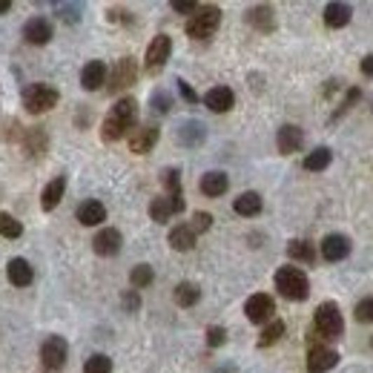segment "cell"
<instances>
[{
    "instance_id": "obj_1",
    "label": "cell",
    "mask_w": 373,
    "mask_h": 373,
    "mask_svg": "<svg viewBox=\"0 0 373 373\" xmlns=\"http://www.w3.org/2000/svg\"><path fill=\"white\" fill-rule=\"evenodd\" d=\"M135 123H138V101L135 98H118L112 104V109L107 112L104 123H101V138L104 141H121L127 133L135 130Z\"/></svg>"
},
{
    "instance_id": "obj_2",
    "label": "cell",
    "mask_w": 373,
    "mask_h": 373,
    "mask_svg": "<svg viewBox=\"0 0 373 373\" xmlns=\"http://www.w3.org/2000/svg\"><path fill=\"white\" fill-rule=\"evenodd\" d=\"M313 330L325 339V341H333L345 333V316H341V310L336 301H322L313 313Z\"/></svg>"
},
{
    "instance_id": "obj_3",
    "label": "cell",
    "mask_w": 373,
    "mask_h": 373,
    "mask_svg": "<svg viewBox=\"0 0 373 373\" xmlns=\"http://www.w3.org/2000/svg\"><path fill=\"white\" fill-rule=\"evenodd\" d=\"M276 290L290 301H304L310 296V282L299 267H278L276 270Z\"/></svg>"
},
{
    "instance_id": "obj_4",
    "label": "cell",
    "mask_w": 373,
    "mask_h": 373,
    "mask_svg": "<svg viewBox=\"0 0 373 373\" xmlns=\"http://www.w3.org/2000/svg\"><path fill=\"white\" fill-rule=\"evenodd\" d=\"M219 26H222V9L207 4V6L196 9V15L186 20L184 29H186V35H190L193 41H207V38L215 35V29H219Z\"/></svg>"
},
{
    "instance_id": "obj_5",
    "label": "cell",
    "mask_w": 373,
    "mask_h": 373,
    "mask_svg": "<svg viewBox=\"0 0 373 373\" xmlns=\"http://www.w3.org/2000/svg\"><path fill=\"white\" fill-rule=\"evenodd\" d=\"M57 101H60V92L55 86H49V83H29L23 89V107H26V112H32V115L49 112Z\"/></svg>"
},
{
    "instance_id": "obj_6",
    "label": "cell",
    "mask_w": 373,
    "mask_h": 373,
    "mask_svg": "<svg viewBox=\"0 0 373 373\" xmlns=\"http://www.w3.org/2000/svg\"><path fill=\"white\" fill-rule=\"evenodd\" d=\"M67 356H69V345L64 336H49L43 345H41V365L46 373H60L67 365Z\"/></svg>"
},
{
    "instance_id": "obj_7",
    "label": "cell",
    "mask_w": 373,
    "mask_h": 373,
    "mask_svg": "<svg viewBox=\"0 0 373 373\" xmlns=\"http://www.w3.org/2000/svg\"><path fill=\"white\" fill-rule=\"evenodd\" d=\"M170 55H172V38H170V35H155V38H152V43L147 46L144 69H147L149 75L161 72V69H164V64L170 60Z\"/></svg>"
},
{
    "instance_id": "obj_8",
    "label": "cell",
    "mask_w": 373,
    "mask_h": 373,
    "mask_svg": "<svg viewBox=\"0 0 373 373\" xmlns=\"http://www.w3.org/2000/svg\"><path fill=\"white\" fill-rule=\"evenodd\" d=\"M135 78H138V67H135V57H121L118 64L112 67V72H109V83H107V89L112 92V95H118V92H123V89H130L133 83H135Z\"/></svg>"
},
{
    "instance_id": "obj_9",
    "label": "cell",
    "mask_w": 373,
    "mask_h": 373,
    "mask_svg": "<svg viewBox=\"0 0 373 373\" xmlns=\"http://www.w3.org/2000/svg\"><path fill=\"white\" fill-rule=\"evenodd\" d=\"M244 313H247V319H250L253 325H270L276 319V301L267 293H256V296L247 299Z\"/></svg>"
},
{
    "instance_id": "obj_10",
    "label": "cell",
    "mask_w": 373,
    "mask_h": 373,
    "mask_svg": "<svg viewBox=\"0 0 373 373\" xmlns=\"http://www.w3.org/2000/svg\"><path fill=\"white\" fill-rule=\"evenodd\" d=\"M351 247H353V244H351V238H348L345 233H330V236L322 238L319 253H322L325 262H341V259L351 256Z\"/></svg>"
},
{
    "instance_id": "obj_11",
    "label": "cell",
    "mask_w": 373,
    "mask_h": 373,
    "mask_svg": "<svg viewBox=\"0 0 373 373\" xmlns=\"http://www.w3.org/2000/svg\"><path fill=\"white\" fill-rule=\"evenodd\" d=\"M158 138H161V130L155 127V123H141V127H135L130 133V149L135 155H147L155 144H158Z\"/></svg>"
},
{
    "instance_id": "obj_12",
    "label": "cell",
    "mask_w": 373,
    "mask_h": 373,
    "mask_svg": "<svg viewBox=\"0 0 373 373\" xmlns=\"http://www.w3.org/2000/svg\"><path fill=\"white\" fill-rule=\"evenodd\" d=\"M121 244H123L121 233L115 227H104V230L95 233V238H92V250H95L98 256H104V259H109V256L121 253Z\"/></svg>"
},
{
    "instance_id": "obj_13",
    "label": "cell",
    "mask_w": 373,
    "mask_h": 373,
    "mask_svg": "<svg viewBox=\"0 0 373 373\" xmlns=\"http://www.w3.org/2000/svg\"><path fill=\"white\" fill-rule=\"evenodd\" d=\"M336 365H339V353L333 348H327V345L307 351V373H327Z\"/></svg>"
},
{
    "instance_id": "obj_14",
    "label": "cell",
    "mask_w": 373,
    "mask_h": 373,
    "mask_svg": "<svg viewBox=\"0 0 373 373\" xmlns=\"http://www.w3.org/2000/svg\"><path fill=\"white\" fill-rule=\"evenodd\" d=\"M276 147H278V152H282V155L299 152L304 147V130L296 127V123H285V127L276 133Z\"/></svg>"
},
{
    "instance_id": "obj_15",
    "label": "cell",
    "mask_w": 373,
    "mask_h": 373,
    "mask_svg": "<svg viewBox=\"0 0 373 373\" xmlns=\"http://www.w3.org/2000/svg\"><path fill=\"white\" fill-rule=\"evenodd\" d=\"M23 41L32 46H46L52 41V23L46 18H29L23 23Z\"/></svg>"
},
{
    "instance_id": "obj_16",
    "label": "cell",
    "mask_w": 373,
    "mask_h": 373,
    "mask_svg": "<svg viewBox=\"0 0 373 373\" xmlns=\"http://www.w3.org/2000/svg\"><path fill=\"white\" fill-rule=\"evenodd\" d=\"M204 107L210 112H230L236 107V92L230 86H212L204 95Z\"/></svg>"
},
{
    "instance_id": "obj_17",
    "label": "cell",
    "mask_w": 373,
    "mask_h": 373,
    "mask_svg": "<svg viewBox=\"0 0 373 373\" xmlns=\"http://www.w3.org/2000/svg\"><path fill=\"white\" fill-rule=\"evenodd\" d=\"M107 78H109V72H107V64H104V60H89V64L81 69V86H83L86 92L101 89V83H107Z\"/></svg>"
},
{
    "instance_id": "obj_18",
    "label": "cell",
    "mask_w": 373,
    "mask_h": 373,
    "mask_svg": "<svg viewBox=\"0 0 373 373\" xmlns=\"http://www.w3.org/2000/svg\"><path fill=\"white\" fill-rule=\"evenodd\" d=\"M198 186H201V193L207 198H219V196H224L230 190V178L222 170H212V172H204L201 175V184Z\"/></svg>"
},
{
    "instance_id": "obj_19",
    "label": "cell",
    "mask_w": 373,
    "mask_h": 373,
    "mask_svg": "<svg viewBox=\"0 0 373 373\" xmlns=\"http://www.w3.org/2000/svg\"><path fill=\"white\" fill-rule=\"evenodd\" d=\"M78 222L83 224V227H98V224H104L107 222V207L101 204V201H95V198H86L81 207H78Z\"/></svg>"
},
{
    "instance_id": "obj_20",
    "label": "cell",
    "mask_w": 373,
    "mask_h": 373,
    "mask_svg": "<svg viewBox=\"0 0 373 373\" xmlns=\"http://www.w3.org/2000/svg\"><path fill=\"white\" fill-rule=\"evenodd\" d=\"M161 184L167 190V198L172 204L175 212H184V193H181V172L178 170H164L161 172Z\"/></svg>"
},
{
    "instance_id": "obj_21",
    "label": "cell",
    "mask_w": 373,
    "mask_h": 373,
    "mask_svg": "<svg viewBox=\"0 0 373 373\" xmlns=\"http://www.w3.org/2000/svg\"><path fill=\"white\" fill-rule=\"evenodd\" d=\"M64 193H67V175H55L46 186H43V196H41V207L46 212H52L60 201H64Z\"/></svg>"
},
{
    "instance_id": "obj_22",
    "label": "cell",
    "mask_w": 373,
    "mask_h": 373,
    "mask_svg": "<svg viewBox=\"0 0 373 373\" xmlns=\"http://www.w3.org/2000/svg\"><path fill=\"white\" fill-rule=\"evenodd\" d=\"M353 18V9L351 4H339V0H333V4L325 6V26L327 29H345Z\"/></svg>"
},
{
    "instance_id": "obj_23",
    "label": "cell",
    "mask_w": 373,
    "mask_h": 373,
    "mask_svg": "<svg viewBox=\"0 0 373 373\" xmlns=\"http://www.w3.org/2000/svg\"><path fill=\"white\" fill-rule=\"evenodd\" d=\"M247 23H250L253 29H259V32H273L276 29V12L273 6H253V9H247Z\"/></svg>"
},
{
    "instance_id": "obj_24",
    "label": "cell",
    "mask_w": 373,
    "mask_h": 373,
    "mask_svg": "<svg viewBox=\"0 0 373 373\" xmlns=\"http://www.w3.org/2000/svg\"><path fill=\"white\" fill-rule=\"evenodd\" d=\"M207 138V130L201 121H184L178 127V144L181 147H201Z\"/></svg>"
},
{
    "instance_id": "obj_25",
    "label": "cell",
    "mask_w": 373,
    "mask_h": 373,
    "mask_svg": "<svg viewBox=\"0 0 373 373\" xmlns=\"http://www.w3.org/2000/svg\"><path fill=\"white\" fill-rule=\"evenodd\" d=\"M6 276H9V282H12L15 287H26V285H32L35 270H32V264H29L26 259H9Z\"/></svg>"
},
{
    "instance_id": "obj_26",
    "label": "cell",
    "mask_w": 373,
    "mask_h": 373,
    "mask_svg": "<svg viewBox=\"0 0 373 373\" xmlns=\"http://www.w3.org/2000/svg\"><path fill=\"white\" fill-rule=\"evenodd\" d=\"M262 207H264V201H262V196H259V193H253V190L241 193V196L233 201V210H236L238 215H244V219H253V215H259V212H262Z\"/></svg>"
},
{
    "instance_id": "obj_27",
    "label": "cell",
    "mask_w": 373,
    "mask_h": 373,
    "mask_svg": "<svg viewBox=\"0 0 373 373\" xmlns=\"http://www.w3.org/2000/svg\"><path fill=\"white\" fill-rule=\"evenodd\" d=\"M196 238H198V236L193 233L190 224H178V227L170 230V247H172V250H178V253L193 250V247H196Z\"/></svg>"
},
{
    "instance_id": "obj_28",
    "label": "cell",
    "mask_w": 373,
    "mask_h": 373,
    "mask_svg": "<svg viewBox=\"0 0 373 373\" xmlns=\"http://www.w3.org/2000/svg\"><path fill=\"white\" fill-rule=\"evenodd\" d=\"M330 161H333V149L330 147H316L313 152L304 155V170L307 172H322V170L330 167Z\"/></svg>"
},
{
    "instance_id": "obj_29",
    "label": "cell",
    "mask_w": 373,
    "mask_h": 373,
    "mask_svg": "<svg viewBox=\"0 0 373 373\" xmlns=\"http://www.w3.org/2000/svg\"><path fill=\"white\" fill-rule=\"evenodd\" d=\"M287 256L293 262H301V264H313L316 262V247L310 241H304V238H293L287 244Z\"/></svg>"
},
{
    "instance_id": "obj_30",
    "label": "cell",
    "mask_w": 373,
    "mask_h": 373,
    "mask_svg": "<svg viewBox=\"0 0 373 373\" xmlns=\"http://www.w3.org/2000/svg\"><path fill=\"white\" fill-rule=\"evenodd\" d=\"M172 215H175V210H172V204H170L167 196H158V198L149 201V219H152L155 224H167Z\"/></svg>"
},
{
    "instance_id": "obj_31",
    "label": "cell",
    "mask_w": 373,
    "mask_h": 373,
    "mask_svg": "<svg viewBox=\"0 0 373 373\" xmlns=\"http://www.w3.org/2000/svg\"><path fill=\"white\" fill-rule=\"evenodd\" d=\"M175 304L178 307H193V304H198V299H201V287L198 285H193V282H181L178 287H175Z\"/></svg>"
},
{
    "instance_id": "obj_32",
    "label": "cell",
    "mask_w": 373,
    "mask_h": 373,
    "mask_svg": "<svg viewBox=\"0 0 373 373\" xmlns=\"http://www.w3.org/2000/svg\"><path fill=\"white\" fill-rule=\"evenodd\" d=\"M285 336V322L282 319H273L264 330H262V336H259V348H270V345H276L278 339Z\"/></svg>"
},
{
    "instance_id": "obj_33",
    "label": "cell",
    "mask_w": 373,
    "mask_h": 373,
    "mask_svg": "<svg viewBox=\"0 0 373 373\" xmlns=\"http://www.w3.org/2000/svg\"><path fill=\"white\" fill-rule=\"evenodd\" d=\"M0 236L4 238H20L23 236V224L9 212H0Z\"/></svg>"
},
{
    "instance_id": "obj_34",
    "label": "cell",
    "mask_w": 373,
    "mask_h": 373,
    "mask_svg": "<svg viewBox=\"0 0 373 373\" xmlns=\"http://www.w3.org/2000/svg\"><path fill=\"white\" fill-rule=\"evenodd\" d=\"M130 282H133V287H149L155 282V270L149 264H135L130 273Z\"/></svg>"
},
{
    "instance_id": "obj_35",
    "label": "cell",
    "mask_w": 373,
    "mask_h": 373,
    "mask_svg": "<svg viewBox=\"0 0 373 373\" xmlns=\"http://www.w3.org/2000/svg\"><path fill=\"white\" fill-rule=\"evenodd\" d=\"M83 373H112V359L104 353H92L83 362Z\"/></svg>"
},
{
    "instance_id": "obj_36",
    "label": "cell",
    "mask_w": 373,
    "mask_h": 373,
    "mask_svg": "<svg viewBox=\"0 0 373 373\" xmlns=\"http://www.w3.org/2000/svg\"><path fill=\"white\" fill-rule=\"evenodd\" d=\"M26 149H32L35 155H41L46 149V133L41 127H35L32 133H26ZM32 152H29V155H32Z\"/></svg>"
},
{
    "instance_id": "obj_37",
    "label": "cell",
    "mask_w": 373,
    "mask_h": 373,
    "mask_svg": "<svg viewBox=\"0 0 373 373\" xmlns=\"http://www.w3.org/2000/svg\"><path fill=\"white\" fill-rule=\"evenodd\" d=\"M359 98H362V89H359V86H351V89H348V95H345V101H341V104H339V109L330 115V121H339V118L345 115V112H348V109H351Z\"/></svg>"
},
{
    "instance_id": "obj_38",
    "label": "cell",
    "mask_w": 373,
    "mask_h": 373,
    "mask_svg": "<svg viewBox=\"0 0 373 373\" xmlns=\"http://www.w3.org/2000/svg\"><path fill=\"white\" fill-rule=\"evenodd\" d=\"M149 104H152V112L164 115V112H170V107H172V98H170V92H164V89H155Z\"/></svg>"
},
{
    "instance_id": "obj_39",
    "label": "cell",
    "mask_w": 373,
    "mask_h": 373,
    "mask_svg": "<svg viewBox=\"0 0 373 373\" xmlns=\"http://www.w3.org/2000/svg\"><path fill=\"white\" fill-rule=\"evenodd\" d=\"M356 322H362V325H373V296H367V299H362L359 304H356Z\"/></svg>"
},
{
    "instance_id": "obj_40",
    "label": "cell",
    "mask_w": 373,
    "mask_h": 373,
    "mask_svg": "<svg viewBox=\"0 0 373 373\" xmlns=\"http://www.w3.org/2000/svg\"><path fill=\"white\" fill-rule=\"evenodd\" d=\"M55 12H57L60 20H67V23L81 20V6H75V4H55Z\"/></svg>"
},
{
    "instance_id": "obj_41",
    "label": "cell",
    "mask_w": 373,
    "mask_h": 373,
    "mask_svg": "<svg viewBox=\"0 0 373 373\" xmlns=\"http://www.w3.org/2000/svg\"><path fill=\"white\" fill-rule=\"evenodd\" d=\"M227 341V330L224 327H219V325H210L207 327V345L210 348H222Z\"/></svg>"
},
{
    "instance_id": "obj_42",
    "label": "cell",
    "mask_w": 373,
    "mask_h": 373,
    "mask_svg": "<svg viewBox=\"0 0 373 373\" xmlns=\"http://www.w3.org/2000/svg\"><path fill=\"white\" fill-rule=\"evenodd\" d=\"M190 227H193L196 236H198V233H207V230L212 227V215H210V212H201V210L193 212V224H190Z\"/></svg>"
},
{
    "instance_id": "obj_43",
    "label": "cell",
    "mask_w": 373,
    "mask_h": 373,
    "mask_svg": "<svg viewBox=\"0 0 373 373\" xmlns=\"http://www.w3.org/2000/svg\"><path fill=\"white\" fill-rule=\"evenodd\" d=\"M196 9H198V4L196 0H172V12H178V15H196Z\"/></svg>"
},
{
    "instance_id": "obj_44",
    "label": "cell",
    "mask_w": 373,
    "mask_h": 373,
    "mask_svg": "<svg viewBox=\"0 0 373 373\" xmlns=\"http://www.w3.org/2000/svg\"><path fill=\"white\" fill-rule=\"evenodd\" d=\"M175 83H178V92H181V98H184L186 104H198V95H196V89H193L190 83H186L184 78H178Z\"/></svg>"
},
{
    "instance_id": "obj_45",
    "label": "cell",
    "mask_w": 373,
    "mask_h": 373,
    "mask_svg": "<svg viewBox=\"0 0 373 373\" xmlns=\"http://www.w3.org/2000/svg\"><path fill=\"white\" fill-rule=\"evenodd\" d=\"M121 301H123V307H127L130 313H135V310L141 307V296H138V290H127Z\"/></svg>"
},
{
    "instance_id": "obj_46",
    "label": "cell",
    "mask_w": 373,
    "mask_h": 373,
    "mask_svg": "<svg viewBox=\"0 0 373 373\" xmlns=\"http://www.w3.org/2000/svg\"><path fill=\"white\" fill-rule=\"evenodd\" d=\"M359 69H362V75H365V78H373V52H370V55H365V57L359 60Z\"/></svg>"
},
{
    "instance_id": "obj_47",
    "label": "cell",
    "mask_w": 373,
    "mask_h": 373,
    "mask_svg": "<svg viewBox=\"0 0 373 373\" xmlns=\"http://www.w3.org/2000/svg\"><path fill=\"white\" fill-rule=\"evenodd\" d=\"M9 9H12V0H0V15L9 12Z\"/></svg>"
},
{
    "instance_id": "obj_48",
    "label": "cell",
    "mask_w": 373,
    "mask_h": 373,
    "mask_svg": "<svg viewBox=\"0 0 373 373\" xmlns=\"http://www.w3.org/2000/svg\"><path fill=\"white\" fill-rule=\"evenodd\" d=\"M370 348H373V339H370Z\"/></svg>"
}]
</instances>
